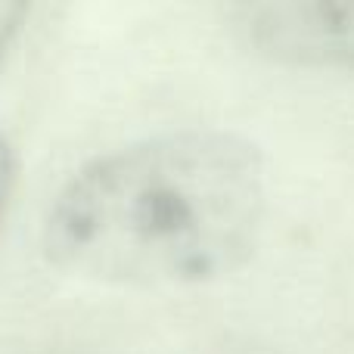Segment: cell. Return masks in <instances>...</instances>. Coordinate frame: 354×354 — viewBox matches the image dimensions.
Here are the masks:
<instances>
[{"label": "cell", "instance_id": "7a4b0ae2", "mask_svg": "<svg viewBox=\"0 0 354 354\" xmlns=\"http://www.w3.org/2000/svg\"><path fill=\"white\" fill-rule=\"evenodd\" d=\"M230 19L249 47L277 62L354 68V0H252Z\"/></svg>", "mask_w": 354, "mask_h": 354}, {"label": "cell", "instance_id": "277c9868", "mask_svg": "<svg viewBox=\"0 0 354 354\" xmlns=\"http://www.w3.org/2000/svg\"><path fill=\"white\" fill-rule=\"evenodd\" d=\"M12 183H16V153H12L10 140L0 137V218H3L6 205H10Z\"/></svg>", "mask_w": 354, "mask_h": 354}, {"label": "cell", "instance_id": "3957f363", "mask_svg": "<svg viewBox=\"0 0 354 354\" xmlns=\"http://www.w3.org/2000/svg\"><path fill=\"white\" fill-rule=\"evenodd\" d=\"M25 19V3H16V0H0V59L6 56L12 37L19 35Z\"/></svg>", "mask_w": 354, "mask_h": 354}, {"label": "cell", "instance_id": "6da1fadb", "mask_svg": "<svg viewBox=\"0 0 354 354\" xmlns=\"http://www.w3.org/2000/svg\"><path fill=\"white\" fill-rule=\"evenodd\" d=\"M268 180L249 140L180 131L100 156L59 189L44 252L75 277L118 286H187L252 252Z\"/></svg>", "mask_w": 354, "mask_h": 354}]
</instances>
